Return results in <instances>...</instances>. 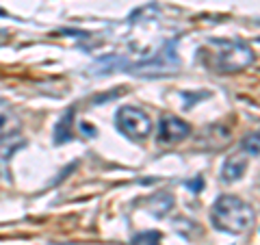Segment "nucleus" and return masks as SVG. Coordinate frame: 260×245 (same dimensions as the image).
I'll return each instance as SVG.
<instances>
[{"label":"nucleus","mask_w":260,"mask_h":245,"mask_svg":"<svg viewBox=\"0 0 260 245\" xmlns=\"http://www.w3.org/2000/svg\"><path fill=\"white\" fill-rule=\"evenodd\" d=\"M247 169V157L245 154H234V157H228L223 167H221V178L225 182H234L245 174Z\"/></svg>","instance_id":"nucleus-7"},{"label":"nucleus","mask_w":260,"mask_h":245,"mask_svg":"<svg viewBox=\"0 0 260 245\" xmlns=\"http://www.w3.org/2000/svg\"><path fill=\"white\" fill-rule=\"evenodd\" d=\"M130 245H160V234H158L156 230L141 232V234H137V236H135Z\"/></svg>","instance_id":"nucleus-9"},{"label":"nucleus","mask_w":260,"mask_h":245,"mask_svg":"<svg viewBox=\"0 0 260 245\" xmlns=\"http://www.w3.org/2000/svg\"><path fill=\"white\" fill-rule=\"evenodd\" d=\"M191 135V126L176 115H162L158 121V141L160 143H178Z\"/></svg>","instance_id":"nucleus-5"},{"label":"nucleus","mask_w":260,"mask_h":245,"mask_svg":"<svg viewBox=\"0 0 260 245\" xmlns=\"http://www.w3.org/2000/svg\"><path fill=\"white\" fill-rule=\"evenodd\" d=\"M0 15H5V11H3V9H0Z\"/></svg>","instance_id":"nucleus-12"},{"label":"nucleus","mask_w":260,"mask_h":245,"mask_svg":"<svg viewBox=\"0 0 260 245\" xmlns=\"http://www.w3.org/2000/svg\"><path fill=\"white\" fill-rule=\"evenodd\" d=\"M115 124L128 139H135V141H143L152 133L150 115L139 107H121L115 115Z\"/></svg>","instance_id":"nucleus-4"},{"label":"nucleus","mask_w":260,"mask_h":245,"mask_svg":"<svg viewBox=\"0 0 260 245\" xmlns=\"http://www.w3.org/2000/svg\"><path fill=\"white\" fill-rule=\"evenodd\" d=\"M198 59L213 72H241L254 63V52L239 39H208Z\"/></svg>","instance_id":"nucleus-1"},{"label":"nucleus","mask_w":260,"mask_h":245,"mask_svg":"<svg viewBox=\"0 0 260 245\" xmlns=\"http://www.w3.org/2000/svg\"><path fill=\"white\" fill-rule=\"evenodd\" d=\"M186 187H189V189H191L193 193H200V191H202V187H204V180H202V178L198 176V178H195V180L186 182Z\"/></svg>","instance_id":"nucleus-11"},{"label":"nucleus","mask_w":260,"mask_h":245,"mask_svg":"<svg viewBox=\"0 0 260 245\" xmlns=\"http://www.w3.org/2000/svg\"><path fill=\"white\" fill-rule=\"evenodd\" d=\"M20 130H22V121L18 117V113H15L13 109L0 107V143L15 137Z\"/></svg>","instance_id":"nucleus-6"},{"label":"nucleus","mask_w":260,"mask_h":245,"mask_svg":"<svg viewBox=\"0 0 260 245\" xmlns=\"http://www.w3.org/2000/svg\"><path fill=\"white\" fill-rule=\"evenodd\" d=\"M241 148L245 154H249V157H260V130H256V133H251L243 139Z\"/></svg>","instance_id":"nucleus-8"},{"label":"nucleus","mask_w":260,"mask_h":245,"mask_svg":"<svg viewBox=\"0 0 260 245\" xmlns=\"http://www.w3.org/2000/svg\"><path fill=\"white\" fill-rule=\"evenodd\" d=\"M70 126H72V111H68V115L61 119V124L56 126V141H70Z\"/></svg>","instance_id":"nucleus-10"},{"label":"nucleus","mask_w":260,"mask_h":245,"mask_svg":"<svg viewBox=\"0 0 260 245\" xmlns=\"http://www.w3.org/2000/svg\"><path fill=\"white\" fill-rule=\"evenodd\" d=\"M178 70V52H176V42H167L158 52H154L152 59H145L141 63L128 65V72L143 78H156L165 74H174Z\"/></svg>","instance_id":"nucleus-3"},{"label":"nucleus","mask_w":260,"mask_h":245,"mask_svg":"<svg viewBox=\"0 0 260 245\" xmlns=\"http://www.w3.org/2000/svg\"><path fill=\"white\" fill-rule=\"evenodd\" d=\"M213 226L228 234H243L254 224V210L237 195H221L213 206Z\"/></svg>","instance_id":"nucleus-2"}]
</instances>
